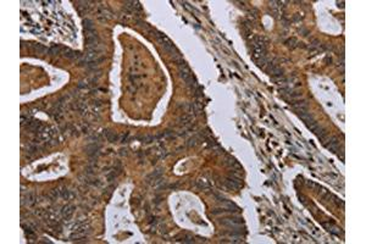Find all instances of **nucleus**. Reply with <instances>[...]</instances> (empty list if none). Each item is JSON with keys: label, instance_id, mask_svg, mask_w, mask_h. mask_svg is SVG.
<instances>
[{"label": "nucleus", "instance_id": "f257e3e1", "mask_svg": "<svg viewBox=\"0 0 366 244\" xmlns=\"http://www.w3.org/2000/svg\"><path fill=\"white\" fill-rule=\"evenodd\" d=\"M178 66H180V75H181V77H182L183 81L185 82L187 87H188L189 89H192V90H195V89L198 88V85H197L195 78H194L193 75H192L190 68L187 66V63H185L184 61H181V62L178 63Z\"/></svg>", "mask_w": 366, "mask_h": 244}, {"label": "nucleus", "instance_id": "f03ea898", "mask_svg": "<svg viewBox=\"0 0 366 244\" xmlns=\"http://www.w3.org/2000/svg\"><path fill=\"white\" fill-rule=\"evenodd\" d=\"M37 203V195L33 192H28L21 197V205L22 206H32Z\"/></svg>", "mask_w": 366, "mask_h": 244}, {"label": "nucleus", "instance_id": "7ed1b4c3", "mask_svg": "<svg viewBox=\"0 0 366 244\" xmlns=\"http://www.w3.org/2000/svg\"><path fill=\"white\" fill-rule=\"evenodd\" d=\"M221 224H224V226H228L231 228H233L234 231H237V228H241V226L243 224L242 219L239 217H229V219H224L221 221Z\"/></svg>", "mask_w": 366, "mask_h": 244}, {"label": "nucleus", "instance_id": "20e7f679", "mask_svg": "<svg viewBox=\"0 0 366 244\" xmlns=\"http://www.w3.org/2000/svg\"><path fill=\"white\" fill-rule=\"evenodd\" d=\"M325 146L327 148V149H329L331 151H333V153H337L338 150H339V146H341V141L337 138V137H332V138H329V139H327L325 143Z\"/></svg>", "mask_w": 366, "mask_h": 244}, {"label": "nucleus", "instance_id": "39448f33", "mask_svg": "<svg viewBox=\"0 0 366 244\" xmlns=\"http://www.w3.org/2000/svg\"><path fill=\"white\" fill-rule=\"evenodd\" d=\"M53 136H54V132L49 127H43L39 132H37V137L41 141H45V142H49L53 138Z\"/></svg>", "mask_w": 366, "mask_h": 244}, {"label": "nucleus", "instance_id": "423d86ee", "mask_svg": "<svg viewBox=\"0 0 366 244\" xmlns=\"http://www.w3.org/2000/svg\"><path fill=\"white\" fill-rule=\"evenodd\" d=\"M224 184H226V187H227V188H229V189H233V190H236V189H238V188L241 187L239 178H238V177H237L234 173L232 175V177H227V178H226Z\"/></svg>", "mask_w": 366, "mask_h": 244}, {"label": "nucleus", "instance_id": "0eeeda50", "mask_svg": "<svg viewBox=\"0 0 366 244\" xmlns=\"http://www.w3.org/2000/svg\"><path fill=\"white\" fill-rule=\"evenodd\" d=\"M97 14H98V19L102 22L107 21L110 17H111V12L109 11V9L104 5H99L98 6V10H97Z\"/></svg>", "mask_w": 366, "mask_h": 244}, {"label": "nucleus", "instance_id": "6e6552de", "mask_svg": "<svg viewBox=\"0 0 366 244\" xmlns=\"http://www.w3.org/2000/svg\"><path fill=\"white\" fill-rule=\"evenodd\" d=\"M73 214H75V206L71 205V204L65 205L62 207V210H61V215H62V217H63L65 221H70Z\"/></svg>", "mask_w": 366, "mask_h": 244}, {"label": "nucleus", "instance_id": "1a4fd4ad", "mask_svg": "<svg viewBox=\"0 0 366 244\" xmlns=\"http://www.w3.org/2000/svg\"><path fill=\"white\" fill-rule=\"evenodd\" d=\"M85 153L89 155V156H95V154H99V150H100V145L98 143H90L85 146Z\"/></svg>", "mask_w": 366, "mask_h": 244}, {"label": "nucleus", "instance_id": "9d476101", "mask_svg": "<svg viewBox=\"0 0 366 244\" xmlns=\"http://www.w3.org/2000/svg\"><path fill=\"white\" fill-rule=\"evenodd\" d=\"M192 120H193V116L190 115V114H183L182 116L178 119V126H183V127H185V126H188L190 122H192Z\"/></svg>", "mask_w": 366, "mask_h": 244}, {"label": "nucleus", "instance_id": "9b49d317", "mask_svg": "<svg viewBox=\"0 0 366 244\" xmlns=\"http://www.w3.org/2000/svg\"><path fill=\"white\" fill-rule=\"evenodd\" d=\"M314 133H315V134L319 137V139H320L321 142L325 143L326 141H327V132H326V131L324 129V128H322V127H321V126H319V127H317V129H316Z\"/></svg>", "mask_w": 366, "mask_h": 244}, {"label": "nucleus", "instance_id": "f8f14e48", "mask_svg": "<svg viewBox=\"0 0 366 244\" xmlns=\"http://www.w3.org/2000/svg\"><path fill=\"white\" fill-rule=\"evenodd\" d=\"M105 137H106L107 142H110V143H115L117 139H119V136H117L115 132H112V131H106V132H105Z\"/></svg>", "mask_w": 366, "mask_h": 244}, {"label": "nucleus", "instance_id": "ddd939ff", "mask_svg": "<svg viewBox=\"0 0 366 244\" xmlns=\"http://www.w3.org/2000/svg\"><path fill=\"white\" fill-rule=\"evenodd\" d=\"M61 198H63L65 200H71V199H73V198H75V194H73L71 190H68V189L63 188V189L61 190Z\"/></svg>", "mask_w": 366, "mask_h": 244}, {"label": "nucleus", "instance_id": "4468645a", "mask_svg": "<svg viewBox=\"0 0 366 244\" xmlns=\"http://www.w3.org/2000/svg\"><path fill=\"white\" fill-rule=\"evenodd\" d=\"M161 175H163V170L159 168V170L154 171L151 175L148 176V181H156V180H159V178L161 177Z\"/></svg>", "mask_w": 366, "mask_h": 244}, {"label": "nucleus", "instance_id": "2eb2a0df", "mask_svg": "<svg viewBox=\"0 0 366 244\" xmlns=\"http://www.w3.org/2000/svg\"><path fill=\"white\" fill-rule=\"evenodd\" d=\"M285 46H287V48L294 49V48H297V46H298L299 41H297L295 38H289V39H287V41H285Z\"/></svg>", "mask_w": 366, "mask_h": 244}, {"label": "nucleus", "instance_id": "dca6fc26", "mask_svg": "<svg viewBox=\"0 0 366 244\" xmlns=\"http://www.w3.org/2000/svg\"><path fill=\"white\" fill-rule=\"evenodd\" d=\"M33 49H34V51H37L38 54H44V53H46L49 49H46L44 45H41V44H39V43H37V44H33Z\"/></svg>", "mask_w": 366, "mask_h": 244}, {"label": "nucleus", "instance_id": "f3484780", "mask_svg": "<svg viewBox=\"0 0 366 244\" xmlns=\"http://www.w3.org/2000/svg\"><path fill=\"white\" fill-rule=\"evenodd\" d=\"M195 185H197L199 189H207V188H209L207 182H206L205 180H202V178H199V180L195 181Z\"/></svg>", "mask_w": 366, "mask_h": 244}, {"label": "nucleus", "instance_id": "a211bd4d", "mask_svg": "<svg viewBox=\"0 0 366 244\" xmlns=\"http://www.w3.org/2000/svg\"><path fill=\"white\" fill-rule=\"evenodd\" d=\"M60 51H61V46H59V45H53V46H51V48L48 50L49 55H51V56L60 54Z\"/></svg>", "mask_w": 366, "mask_h": 244}, {"label": "nucleus", "instance_id": "6ab92c4d", "mask_svg": "<svg viewBox=\"0 0 366 244\" xmlns=\"http://www.w3.org/2000/svg\"><path fill=\"white\" fill-rule=\"evenodd\" d=\"M83 24H84V28L85 31H90V29H94V24H93V21L89 20V19H85L83 21Z\"/></svg>", "mask_w": 366, "mask_h": 244}, {"label": "nucleus", "instance_id": "aec40b11", "mask_svg": "<svg viewBox=\"0 0 366 244\" xmlns=\"http://www.w3.org/2000/svg\"><path fill=\"white\" fill-rule=\"evenodd\" d=\"M198 141H199V137H198V136H194V137L189 138L188 142H187V146H194V145H197V144H198Z\"/></svg>", "mask_w": 366, "mask_h": 244}, {"label": "nucleus", "instance_id": "412c9836", "mask_svg": "<svg viewBox=\"0 0 366 244\" xmlns=\"http://www.w3.org/2000/svg\"><path fill=\"white\" fill-rule=\"evenodd\" d=\"M183 243H194V239H193V237H190V236H184L182 239Z\"/></svg>", "mask_w": 366, "mask_h": 244}, {"label": "nucleus", "instance_id": "4be33fe9", "mask_svg": "<svg viewBox=\"0 0 366 244\" xmlns=\"http://www.w3.org/2000/svg\"><path fill=\"white\" fill-rule=\"evenodd\" d=\"M142 141H143V143H150L151 141H154V137H151V136H146V137H143Z\"/></svg>", "mask_w": 366, "mask_h": 244}, {"label": "nucleus", "instance_id": "5701e85b", "mask_svg": "<svg viewBox=\"0 0 366 244\" xmlns=\"http://www.w3.org/2000/svg\"><path fill=\"white\" fill-rule=\"evenodd\" d=\"M303 19V16H300L299 14H295L294 15V17H293V21H295V22H298V21H300Z\"/></svg>", "mask_w": 366, "mask_h": 244}, {"label": "nucleus", "instance_id": "b1692460", "mask_svg": "<svg viewBox=\"0 0 366 244\" xmlns=\"http://www.w3.org/2000/svg\"><path fill=\"white\" fill-rule=\"evenodd\" d=\"M338 6H341V7H344V1H341V2H338Z\"/></svg>", "mask_w": 366, "mask_h": 244}]
</instances>
